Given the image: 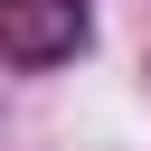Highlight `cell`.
<instances>
[{
    "instance_id": "cell-1",
    "label": "cell",
    "mask_w": 151,
    "mask_h": 151,
    "mask_svg": "<svg viewBox=\"0 0 151 151\" xmlns=\"http://www.w3.org/2000/svg\"><path fill=\"white\" fill-rule=\"evenodd\" d=\"M94 19L85 0H0V57L9 66H57V57H85Z\"/></svg>"
}]
</instances>
